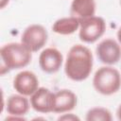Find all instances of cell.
<instances>
[{"label":"cell","mask_w":121,"mask_h":121,"mask_svg":"<svg viewBox=\"0 0 121 121\" xmlns=\"http://www.w3.org/2000/svg\"><path fill=\"white\" fill-rule=\"evenodd\" d=\"M48 40L46 28L40 24L28 26L22 33L21 43L25 44L32 53L41 50Z\"/></svg>","instance_id":"5"},{"label":"cell","mask_w":121,"mask_h":121,"mask_svg":"<svg viewBox=\"0 0 121 121\" xmlns=\"http://www.w3.org/2000/svg\"><path fill=\"white\" fill-rule=\"evenodd\" d=\"M85 119L87 121H112V112L104 107H94L88 110Z\"/></svg>","instance_id":"14"},{"label":"cell","mask_w":121,"mask_h":121,"mask_svg":"<svg viewBox=\"0 0 121 121\" xmlns=\"http://www.w3.org/2000/svg\"><path fill=\"white\" fill-rule=\"evenodd\" d=\"M106 30L105 20L100 16H92L80 20L78 37L85 43H93L100 39Z\"/></svg>","instance_id":"4"},{"label":"cell","mask_w":121,"mask_h":121,"mask_svg":"<svg viewBox=\"0 0 121 121\" xmlns=\"http://www.w3.org/2000/svg\"><path fill=\"white\" fill-rule=\"evenodd\" d=\"M9 0H0V8L4 9L9 4Z\"/></svg>","instance_id":"17"},{"label":"cell","mask_w":121,"mask_h":121,"mask_svg":"<svg viewBox=\"0 0 121 121\" xmlns=\"http://www.w3.org/2000/svg\"><path fill=\"white\" fill-rule=\"evenodd\" d=\"M58 120H68V121H75V120H79V117L77 116L74 113H62V115L59 116Z\"/></svg>","instance_id":"15"},{"label":"cell","mask_w":121,"mask_h":121,"mask_svg":"<svg viewBox=\"0 0 121 121\" xmlns=\"http://www.w3.org/2000/svg\"><path fill=\"white\" fill-rule=\"evenodd\" d=\"M78 103L76 94L68 89H61L54 93L53 112L65 113L73 111Z\"/></svg>","instance_id":"10"},{"label":"cell","mask_w":121,"mask_h":121,"mask_svg":"<svg viewBox=\"0 0 121 121\" xmlns=\"http://www.w3.org/2000/svg\"><path fill=\"white\" fill-rule=\"evenodd\" d=\"M116 116H117V119L121 121V104L118 106V108L116 110Z\"/></svg>","instance_id":"16"},{"label":"cell","mask_w":121,"mask_h":121,"mask_svg":"<svg viewBox=\"0 0 121 121\" xmlns=\"http://www.w3.org/2000/svg\"><path fill=\"white\" fill-rule=\"evenodd\" d=\"M79 26L80 20L71 15L56 20L52 26V30L59 35H71L79 29Z\"/></svg>","instance_id":"13"},{"label":"cell","mask_w":121,"mask_h":121,"mask_svg":"<svg viewBox=\"0 0 121 121\" xmlns=\"http://www.w3.org/2000/svg\"><path fill=\"white\" fill-rule=\"evenodd\" d=\"M92 51L83 44H74L68 51L64 62V73L73 81H83L93 70Z\"/></svg>","instance_id":"1"},{"label":"cell","mask_w":121,"mask_h":121,"mask_svg":"<svg viewBox=\"0 0 121 121\" xmlns=\"http://www.w3.org/2000/svg\"><path fill=\"white\" fill-rule=\"evenodd\" d=\"M30 106L34 111L41 113L53 112L54 93L45 87L39 89L30 95Z\"/></svg>","instance_id":"9"},{"label":"cell","mask_w":121,"mask_h":121,"mask_svg":"<svg viewBox=\"0 0 121 121\" xmlns=\"http://www.w3.org/2000/svg\"><path fill=\"white\" fill-rule=\"evenodd\" d=\"M116 36H117V41H118V43L121 44V26L118 28L117 33H116Z\"/></svg>","instance_id":"18"},{"label":"cell","mask_w":121,"mask_h":121,"mask_svg":"<svg viewBox=\"0 0 121 121\" xmlns=\"http://www.w3.org/2000/svg\"><path fill=\"white\" fill-rule=\"evenodd\" d=\"M63 63V56L56 47H47L39 55V66L46 74L57 73Z\"/></svg>","instance_id":"7"},{"label":"cell","mask_w":121,"mask_h":121,"mask_svg":"<svg viewBox=\"0 0 121 121\" xmlns=\"http://www.w3.org/2000/svg\"><path fill=\"white\" fill-rule=\"evenodd\" d=\"M30 108V101L26 95L21 94H15L9 96L6 104V111L9 115L22 116L26 115Z\"/></svg>","instance_id":"11"},{"label":"cell","mask_w":121,"mask_h":121,"mask_svg":"<svg viewBox=\"0 0 121 121\" xmlns=\"http://www.w3.org/2000/svg\"><path fill=\"white\" fill-rule=\"evenodd\" d=\"M95 90L103 95H112L117 93L121 87V75L112 65L98 68L93 78Z\"/></svg>","instance_id":"3"},{"label":"cell","mask_w":121,"mask_h":121,"mask_svg":"<svg viewBox=\"0 0 121 121\" xmlns=\"http://www.w3.org/2000/svg\"><path fill=\"white\" fill-rule=\"evenodd\" d=\"M1 75L11 70L27 66L32 59V52L22 43H9L0 49Z\"/></svg>","instance_id":"2"},{"label":"cell","mask_w":121,"mask_h":121,"mask_svg":"<svg viewBox=\"0 0 121 121\" xmlns=\"http://www.w3.org/2000/svg\"><path fill=\"white\" fill-rule=\"evenodd\" d=\"M120 4H121V0H120Z\"/></svg>","instance_id":"19"},{"label":"cell","mask_w":121,"mask_h":121,"mask_svg":"<svg viewBox=\"0 0 121 121\" xmlns=\"http://www.w3.org/2000/svg\"><path fill=\"white\" fill-rule=\"evenodd\" d=\"M12 85L18 94L30 96L39 89V79L33 72L23 70L14 77Z\"/></svg>","instance_id":"8"},{"label":"cell","mask_w":121,"mask_h":121,"mask_svg":"<svg viewBox=\"0 0 121 121\" xmlns=\"http://www.w3.org/2000/svg\"><path fill=\"white\" fill-rule=\"evenodd\" d=\"M95 53L100 62L114 65L121 60V44L112 38H107L96 45Z\"/></svg>","instance_id":"6"},{"label":"cell","mask_w":121,"mask_h":121,"mask_svg":"<svg viewBox=\"0 0 121 121\" xmlns=\"http://www.w3.org/2000/svg\"><path fill=\"white\" fill-rule=\"evenodd\" d=\"M96 3L95 0H73L70 6L72 16L83 20L95 15Z\"/></svg>","instance_id":"12"}]
</instances>
